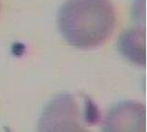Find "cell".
Returning a JSON list of instances; mask_svg holds the SVG:
<instances>
[{
  "label": "cell",
  "mask_w": 147,
  "mask_h": 132,
  "mask_svg": "<svg viewBox=\"0 0 147 132\" xmlns=\"http://www.w3.org/2000/svg\"><path fill=\"white\" fill-rule=\"evenodd\" d=\"M57 25L71 46L94 48L103 44L114 31L115 9L110 0H67L58 10Z\"/></svg>",
  "instance_id": "1"
},
{
  "label": "cell",
  "mask_w": 147,
  "mask_h": 132,
  "mask_svg": "<svg viewBox=\"0 0 147 132\" xmlns=\"http://www.w3.org/2000/svg\"><path fill=\"white\" fill-rule=\"evenodd\" d=\"M102 132H146L144 104L127 100L112 106L104 119Z\"/></svg>",
  "instance_id": "3"
},
{
  "label": "cell",
  "mask_w": 147,
  "mask_h": 132,
  "mask_svg": "<svg viewBox=\"0 0 147 132\" xmlns=\"http://www.w3.org/2000/svg\"><path fill=\"white\" fill-rule=\"evenodd\" d=\"M117 47L131 62L145 67V38L142 30H131L120 35Z\"/></svg>",
  "instance_id": "4"
},
{
  "label": "cell",
  "mask_w": 147,
  "mask_h": 132,
  "mask_svg": "<svg viewBox=\"0 0 147 132\" xmlns=\"http://www.w3.org/2000/svg\"><path fill=\"white\" fill-rule=\"evenodd\" d=\"M84 113L74 95L61 93L45 107L38 132H91L83 124Z\"/></svg>",
  "instance_id": "2"
}]
</instances>
